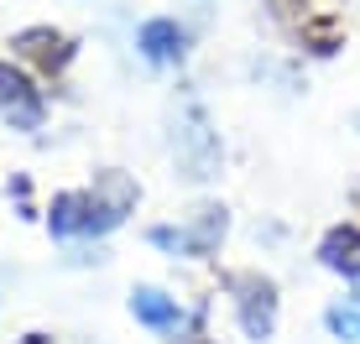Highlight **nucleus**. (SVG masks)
Returning <instances> with one entry per match:
<instances>
[{
    "instance_id": "1",
    "label": "nucleus",
    "mask_w": 360,
    "mask_h": 344,
    "mask_svg": "<svg viewBox=\"0 0 360 344\" xmlns=\"http://www.w3.org/2000/svg\"><path fill=\"white\" fill-rule=\"evenodd\" d=\"M172 157H178V172L188 183H209L219 172V136L209 126L204 105L193 94L178 100V120H172Z\"/></svg>"
},
{
    "instance_id": "2",
    "label": "nucleus",
    "mask_w": 360,
    "mask_h": 344,
    "mask_svg": "<svg viewBox=\"0 0 360 344\" xmlns=\"http://www.w3.org/2000/svg\"><path fill=\"white\" fill-rule=\"evenodd\" d=\"M225 292H230L235 324H240V334L251 344H266L271 334H277L282 298H277V282H271V277H262V272H230Z\"/></svg>"
},
{
    "instance_id": "3",
    "label": "nucleus",
    "mask_w": 360,
    "mask_h": 344,
    "mask_svg": "<svg viewBox=\"0 0 360 344\" xmlns=\"http://www.w3.org/2000/svg\"><path fill=\"white\" fill-rule=\"evenodd\" d=\"M136 199H141V188H136L126 172L105 167L94 178V188H89V235H110V230L136 209Z\"/></svg>"
},
{
    "instance_id": "4",
    "label": "nucleus",
    "mask_w": 360,
    "mask_h": 344,
    "mask_svg": "<svg viewBox=\"0 0 360 344\" xmlns=\"http://www.w3.org/2000/svg\"><path fill=\"white\" fill-rule=\"evenodd\" d=\"M0 110H6V120L16 131H37L42 126V110H47L42 94H37V84L11 63H0Z\"/></svg>"
},
{
    "instance_id": "5",
    "label": "nucleus",
    "mask_w": 360,
    "mask_h": 344,
    "mask_svg": "<svg viewBox=\"0 0 360 344\" xmlns=\"http://www.w3.org/2000/svg\"><path fill=\"white\" fill-rule=\"evenodd\" d=\"M136 53H141L146 63H157V68L183 63V53H188V27H183L178 16H152V21H141V32H136Z\"/></svg>"
},
{
    "instance_id": "6",
    "label": "nucleus",
    "mask_w": 360,
    "mask_h": 344,
    "mask_svg": "<svg viewBox=\"0 0 360 344\" xmlns=\"http://www.w3.org/2000/svg\"><path fill=\"white\" fill-rule=\"evenodd\" d=\"M131 318L146 324L152 334H183V329H188V308L162 287H136L131 292Z\"/></svg>"
},
{
    "instance_id": "7",
    "label": "nucleus",
    "mask_w": 360,
    "mask_h": 344,
    "mask_svg": "<svg viewBox=\"0 0 360 344\" xmlns=\"http://www.w3.org/2000/svg\"><path fill=\"white\" fill-rule=\"evenodd\" d=\"M16 58H27V63H37L42 73H63L73 63V42L63 32H53V27H27V32H16Z\"/></svg>"
},
{
    "instance_id": "8",
    "label": "nucleus",
    "mask_w": 360,
    "mask_h": 344,
    "mask_svg": "<svg viewBox=\"0 0 360 344\" xmlns=\"http://www.w3.org/2000/svg\"><path fill=\"white\" fill-rule=\"evenodd\" d=\"M319 266L345 282H360V225L345 219V225H329L324 240H319Z\"/></svg>"
},
{
    "instance_id": "9",
    "label": "nucleus",
    "mask_w": 360,
    "mask_h": 344,
    "mask_svg": "<svg viewBox=\"0 0 360 344\" xmlns=\"http://www.w3.org/2000/svg\"><path fill=\"white\" fill-rule=\"evenodd\" d=\"M183 230H188V245H193V261H204V256L219 251V240L230 235V209L225 204H198L188 219H183Z\"/></svg>"
},
{
    "instance_id": "10",
    "label": "nucleus",
    "mask_w": 360,
    "mask_h": 344,
    "mask_svg": "<svg viewBox=\"0 0 360 344\" xmlns=\"http://www.w3.org/2000/svg\"><path fill=\"white\" fill-rule=\"evenodd\" d=\"M47 230L53 235H89V188L58 193L53 209H47Z\"/></svg>"
},
{
    "instance_id": "11",
    "label": "nucleus",
    "mask_w": 360,
    "mask_h": 344,
    "mask_svg": "<svg viewBox=\"0 0 360 344\" xmlns=\"http://www.w3.org/2000/svg\"><path fill=\"white\" fill-rule=\"evenodd\" d=\"M297 42H303L308 53L329 58V53H340V42H345V27H340V16H329V11H308V16L297 21Z\"/></svg>"
},
{
    "instance_id": "12",
    "label": "nucleus",
    "mask_w": 360,
    "mask_h": 344,
    "mask_svg": "<svg viewBox=\"0 0 360 344\" xmlns=\"http://www.w3.org/2000/svg\"><path fill=\"white\" fill-rule=\"evenodd\" d=\"M324 329L340 344H360V287L350 292V298H334L324 308Z\"/></svg>"
},
{
    "instance_id": "13",
    "label": "nucleus",
    "mask_w": 360,
    "mask_h": 344,
    "mask_svg": "<svg viewBox=\"0 0 360 344\" xmlns=\"http://www.w3.org/2000/svg\"><path fill=\"white\" fill-rule=\"evenodd\" d=\"M21 344H53V339H47V334H27V339H21Z\"/></svg>"
},
{
    "instance_id": "14",
    "label": "nucleus",
    "mask_w": 360,
    "mask_h": 344,
    "mask_svg": "<svg viewBox=\"0 0 360 344\" xmlns=\"http://www.w3.org/2000/svg\"><path fill=\"white\" fill-rule=\"evenodd\" d=\"M188 344H214V339H188Z\"/></svg>"
},
{
    "instance_id": "15",
    "label": "nucleus",
    "mask_w": 360,
    "mask_h": 344,
    "mask_svg": "<svg viewBox=\"0 0 360 344\" xmlns=\"http://www.w3.org/2000/svg\"><path fill=\"white\" fill-rule=\"evenodd\" d=\"M355 120H360V115H355Z\"/></svg>"
}]
</instances>
